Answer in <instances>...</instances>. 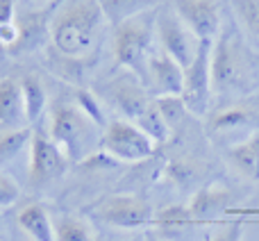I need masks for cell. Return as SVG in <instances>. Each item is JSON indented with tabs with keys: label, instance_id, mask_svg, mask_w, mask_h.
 Masks as SVG:
<instances>
[{
	"label": "cell",
	"instance_id": "obj_1",
	"mask_svg": "<svg viewBox=\"0 0 259 241\" xmlns=\"http://www.w3.org/2000/svg\"><path fill=\"white\" fill-rule=\"evenodd\" d=\"M100 0H66L50 21V39L64 57H84L98 44L105 25Z\"/></svg>",
	"mask_w": 259,
	"mask_h": 241
},
{
	"label": "cell",
	"instance_id": "obj_2",
	"mask_svg": "<svg viewBox=\"0 0 259 241\" xmlns=\"http://www.w3.org/2000/svg\"><path fill=\"white\" fill-rule=\"evenodd\" d=\"M246 46L230 30H221L211 44V82L214 91H243L252 77V64Z\"/></svg>",
	"mask_w": 259,
	"mask_h": 241
},
{
	"label": "cell",
	"instance_id": "obj_3",
	"mask_svg": "<svg viewBox=\"0 0 259 241\" xmlns=\"http://www.w3.org/2000/svg\"><path fill=\"white\" fill-rule=\"evenodd\" d=\"M96 123L77 107L75 103H59L50 109L48 137L59 146V150L71 162H80L89 155L94 146Z\"/></svg>",
	"mask_w": 259,
	"mask_h": 241
},
{
	"label": "cell",
	"instance_id": "obj_4",
	"mask_svg": "<svg viewBox=\"0 0 259 241\" xmlns=\"http://www.w3.org/2000/svg\"><path fill=\"white\" fill-rule=\"evenodd\" d=\"M152 34L155 18L146 16V12L114 25V64L127 68L132 75H146V62L152 53Z\"/></svg>",
	"mask_w": 259,
	"mask_h": 241
},
{
	"label": "cell",
	"instance_id": "obj_5",
	"mask_svg": "<svg viewBox=\"0 0 259 241\" xmlns=\"http://www.w3.org/2000/svg\"><path fill=\"white\" fill-rule=\"evenodd\" d=\"M100 150L114 162H146L157 152V143L125 118L109 120L100 134Z\"/></svg>",
	"mask_w": 259,
	"mask_h": 241
},
{
	"label": "cell",
	"instance_id": "obj_6",
	"mask_svg": "<svg viewBox=\"0 0 259 241\" xmlns=\"http://www.w3.org/2000/svg\"><path fill=\"white\" fill-rule=\"evenodd\" d=\"M91 216L118 230H141L152 225L155 212L143 196L137 193H112L105 196L89 210Z\"/></svg>",
	"mask_w": 259,
	"mask_h": 241
},
{
	"label": "cell",
	"instance_id": "obj_7",
	"mask_svg": "<svg viewBox=\"0 0 259 241\" xmlns=\"http://www.w3.org/2000/svg\"><path fill=\"white\" fill-rule=\"evenodd\" d=\"M211 44L214 41H200L196 59L184 68L182 82V98L189 114L198 118H205L211 107V96H214V82H211Z\"/></svg>",
	"mask_w": 259,
	"mask_h": 241
},
{
	"label": "cell",
	"instance_id": "obj_8",
	"mask_svg": "<svg viewBox=\"0 0 259 241\" xmlns=\"http://www.w3.org/2000/svg\"><path fill=\"white\" fill-rule=\"evenodd\" d=\"M68 159L59 146L41 130L32 132L30 141V169H27V178H30L32 187H46L59 180L68 171Z\"/></svg>",
	"mask_w": 259,
	"mask_h": 241
},
{
	"label": "cell",
	"instance_id": "obj_9",
	"mask_svg": "<svg viewBox=\"0 0 259 241\" xmlns=\"http://www.w3.org/2000/svg\"><path fill=\"white\" fill-rule=\"evenodd\" d=\"M107 100L118 114L125 120L139 125L148 112L155 107V96L148 91L137 80V75L127 73V75L114 77L107 85Z\"/></svg>",
	"mask_w": 259,
	"mask_h": 241
},
{
	"label": "cell",
	"instance_id": "obj_10",
	"mask_svg": "<svg viewBox=\"0 0 259 241\" xmlns=\"http://www.w3.org/2000/svg\"><path fill=\"white\" fill-rule=\"evenodd\" d=\"M155 34L161 44V50L168 53L182 68H187L196 59L200 41L175 14L164 12L155 18Z\"/></svg>",
	"mask_w": 259,
	"mask_h": 241
},
{
	"label": "cell",
	"instance_id": "obj_11",
	"mask_svg": "<svg viewBox=\"0 0 259 241\" xmlns=\"http://www.w3.org/2000/svg\"><path fill=\"white\" fill-rule=\"evenodd\" d=\"M175 12L198 41H214L223 30L216 0H175Z\"/></svg>",
	"mask_w": 259,
	"mask_h": 241
},
{
	"label": "cell",
	"instance_id": "obj_12",
	"mask_svg": "<svg viewBox=\"0 0 259 241\" xmlns=\"http://www.w3.org/2000/svg\"><path fill=\"white\" fill-rule=\"evenodd\" d=\"M143 77H146L148 89H150V94L155 98L182 94L184 68L168 53H164V50L150 53V57L146 62V75Z\"/></svg>",
	"mask_w": 259,
	"mask_h": 241
},
{
	"label": "cell",
	"instance_id": "obj_13",
	"mask_svg": "<svg viewBox=\"0 0 259 241\" xmlns=\"http://www.w3.org/2000/svg\"><path fill=\"white\" fill-rule=\"evenodd\" d=\"M27 128L25 105L18 77H0V130Z\"/></svg>",
	"mask_w": 259,
	"mask_h": 241
},
{
	"label": "cell",
	"instance_id": "obj_14",
	"mask_svg": "<svg viewBox=\"0 0 259 241\" xmlns=\"http://www.w3.org/2000/svg\"><path fill=\"white\" fill-rule=\"evenodd\" d=\"M16 223L30 241H57V223L41 203H27L18 210Z\"/></svg>",
	"mask_w": 259,
	"mask_h": 241
},
{
	"label": "cell",
	"instance_id": "obj_15",
	"mask_svg": "<svg viewBox=\"0 0 259 241\" xmlns=\"http://www.w3.org/2000/svg\"><path fill=\"white\" fill-rule=\"evenodd\" d=\"M230 198H232V193H230V189L225 184L211 182V184H205L202 189H198L187 205L193 221H207L223 214L225 207L230 205Z\"/></svg>",
	"mask_w": 259,
	"mask_h": 241
},
{
	"label": "cell",
	"instance_id": "obj_16",
	"mask_svg": "<svg viewBox=\"0 0 259 241\" xmlns=\"http://www.w3.org/2000/svg\"><path fill=\"white\" fill-rule=\"evenodd\" d=\"M209 130L214 134L225 132H237V130H259V107L252 105H232V107H223L216 114L209 116Z\"/></svg>",
	"mask_w": 259,
	"mask_h": 241
},
{
	"label": "cell",
	"instance_id": "obj_17",
	"mask_svg": "<svg viewBox=\"0 0 259 241\" xmlns=\"http://www.w3.org/2000/svg\"><path fill=\"white\" fill-rule=\"evenodd\" d=\"M230 166L237 171L241 178L250 180V182H259V130L246 137L243 141L234 143L228 152Z\"/></svg>",
	"mask_w": 259,
	"mask_h": 241
},
{
	"label": "cell",
	"instance_id": "obj_18",
	"mask_svg": "<svg viewBox=\"0 0 259 241\" xmlns=\"http://www.w3.org/2000/svg\"><path fill=\"white\" fill-rule=\"evenodd\" d=\"M191 223H193V216H191V212H189L187 203H178V205L164 207V210H159L155 214V219H152L155 234L166 241L182 234Z\"/></svg>",
	"mask_w": 259,
	"mask_h": 241
},
{
	"label": "cell",
	"instance_id": "obj_19",
	"mask_svg": "<svg viewBox=\"0 0 259 241\" xmlns=\"http://www.w3.org/2000/svg\"><path fill=\"white\" fill-rule=\"evenodd\" d=\"M21 91H23V105H25V118L27 123H36L44 116L48 107V96H46L44 82L36 75H23L21 77Z\"/></svg>",
	"mask_w": 259,
	"mask_h": 241
},
{
	"label": "cell",
	"instance_id": "obj_20",
	"mask_svg": "<svg viewBox=\"0 0 259 241\" xmlns=\"http://www.w3.org/2000/svg\"><path fill=\"white\" fill-rule=\"evenodd\" d=\"M32 132H34L32 128H18V130L0 132V166L9 164L32 141Z\"/></svg>",
	"mask_w": 259,
	"mask_h": 241
},
{
	"label": "cell",
	"instance_id": "obj_21",
	"mask_svg": "<svg viewBox=\"0 0 259 241\" xmlns=\"http://www.w3.org/2000/svg\"><path fill=\"white\" fill-rule=\"evenodd\" d=\"M100 5L105 9V16L114 21V25H118L127 18L143 14V9L150 5V0H100Z\"/></svg>",
	"mask_w": 259,
	"mask_h": 241
},
{
	"label": "cell",
	"instance_id": "obj_22",
	"mask_svg": "<svg viewBox=\"0 0 259 241\" xmlns=\"http://www.w3.org/2000/svg\"><path fill=\"white\" fill-rule=\"evenodd\" d=\"M57 241H94V230L77 216H64L57 221Z\"/></svg>",
	"mask_w": 259,
	"mask_h": 241
},
{
	"label": "cell",
	"instance_id": "obj_23",
	"mask_svg": "<svg viewBox=\"0 0 259 241\" xmlns=\"http://www.w3.org/2000/svg\"><path fill=\"white\" fill-rule=\"evenodd\" d=\"M234 12L239 21L246 25V30L259 39V0H232Z\"/></svg>",
	"mask_w": 259,
	"mask_h": 241
},
{
	"label": "cell",
	"instance_id": "obj_24",
	"mask_svg": "<svg viewBox=\"0 0 259 241\" xmlns=\"http://www.w3.org/2000/svg\"><path fill=\"white\" fill-rule=\"evenodd\" d=\"M166 178L170 180V182H178V184H187L191 182V180L198 178V166L193 159H173L168 166H166Z\"/></svg>",
	"mask_w": 259,
	"mask_h": 241
},
{
	"label": "cell",
	"instance_id": "obj_25",
	"mask_svg": "<svg viewBox=\"0 0 259 241\" xmlns=\"http://www.w3.org/2000/svg\"><path fill=\"white\" fill-rule=\"evenodd\" d=\"M155 100H157V107H159V114L164 116L168 128H173L175 123H180V118H182L184 112H187V107H184L180 96H164V98H155Z\"/></svg>",
	"mask_w": 259,
	"mask_h": 241
},
{
	"label": "cell",
	"instance_id": "obj_26",
	"mask_svg": "<svg viewBox=\"0 0 259 241\" xmlns=\"http://www.w3.org/2000/svg\"><path fill=\"white\" fill-rule=\"evenodd\" d=\"M18 198H21V187H18V182L12 175L0 171V210L14 207L18 203Z\"/></svg>",
	"mask_w": 259,
	"mask_h": 241
},
{
	"label": "cell",
	"instance_id": "obj_27",
	"mask_svg": "<svg viewBox=\"0 0 259 241\" xmlns=\"http://www.w3.org/2000/svg\"><path fill=\"white\" fill-rule=\"evenodd\" d=\"M75 105H77V107H80L82 112H84L91 120H94L96 125H103V123H105V116H103V109H100V103L89 94V91H84V89L75 91Z\"/></svg>",
	"mask_w": 259,
	"mask_h": 241
},
{
	"label": "cell",
	"instance_id": "obj_28",
	"mask_svg": "<svg viewBox=\"0 0 259 241\" xmlns=\"http://www.w3.org/2000/svg\"><path fill=\"white\" fill-rule=\"evenodd\" d=\"M241 239H243V223L241 221H232V223L221 225L214 234L207 237V241H241Z\"/></svg>",
	"mask_w": 259,
	"mask_h": 241
},
{
	"label": "cell",
	"instance_id": "obj_29",
	"mask_svg": "<svg viewBox=\"0 0 259 241\" xmlns=\"http://www.w3.org/2000/svg\"><path fill=\"white\" fill-rule=\"evenodd\" d=\"M14 0H0V25L14 23Z\"/></svg>",
	"mask_w": 259,
	"mask_h": 241
},
{
	"label": "cell",
	"instance_id": "obj_30",
	"mask_svg": "<svg viewBox=\"0 0 259 241\" xmlns=\"http://www.w3.org/2000/svg\"><path fill=\"white\" fill-rule=\"evenodd\" d=\"M146 241H166V239L157 237V234H155V232H146Z\"/></svg>",
	"mask_w": 259,
	"mask_h": 241
},
{
	"label": "cell",
	"instance_id": "obj_31",
	"mask_svg": "<svg viewBox=\"0 0 259 241\" xmlns=\"http://www.w3.org/2000/svg\"><path fill=\"white\" fill-rule=\"evenodd\" d=\"M127 241H146V234H134V237H130Z\"/></svg>",
	"mask_w": 259,
	"mask_h": 241
},
{
	"label": "cell",
	"instance_id": "obj_32",
	"mask_svg": "<svg viewBox=\"0 0 259 241\" xmlns=\"http://www.w3.org/2000/svg\"><path fill=\"white\" fill-rule=\"evenodd\" d=\"M0 241H3V237H0Z\"/></svg>",
	"mask_w": 259,
	"mask_h": 241
}]
</instances>
